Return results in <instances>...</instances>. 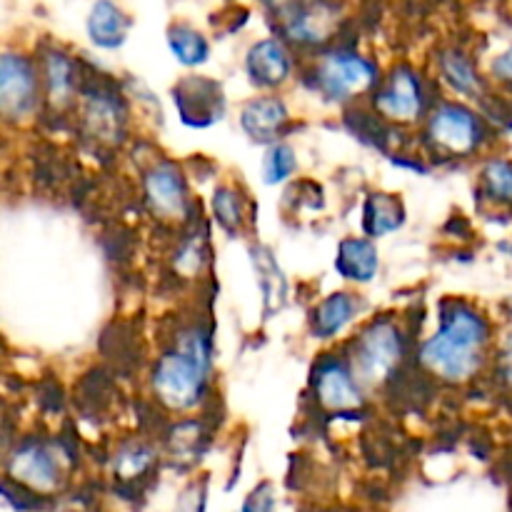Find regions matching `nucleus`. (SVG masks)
Returning a JSON list of instances; mask_svg holds the SVG:
<instances>
[{"instance_id": "6e6552de", "label": "nucleus", "mask_w": 512, "mask_h": 512, "mask_svg": "<svg viewBox=\"0 0 512 512\" xmlns=\"http://www.w3.org/2000/svg\"><path fill=\"white\" fill-rule=\"evenodd\" d=\"M173 98L180 110V118L190 128H208V125L223 120L225 98L223 88L215 80L185 78L183 83H178Z\"/></svg>"}, {"instance_id": "bb28decb", "label": "nucleus", "mask_w": 512, "mask_h": 512, "mask_svg": "<svg viewBox=\"0 0 512 512\" xmlns=\"http://www.w3.org/2000/svg\"><path fill=\"white\" fill-rule=\"evenodd\" d=\"M150 463H153V453H150L148 448L135 445V448L123 450V453L118 455L120 478H135V475H140L143 470H148Z\"/></svg>"}, {"instance_id": "0eeeda50", "label": "nucleus", "mask_w": 512, "mask_h": 512, "mask_svg": "<svg viewBox=\"0 0 512 512\" xmlns=\"http://www.w3.org/2000/svg\"><path fill=\"white\" fill-rule=\"evenodd\" d=\"M373 103L383 118L395 120V123H413L420 118L425 105L423 80L413 68L398 65L378 88Z\"/></svg>"}, {"instance_id": "7c9ffc66", "label": "nucleus", "mask_w": 512, "mask_h": 512, "mask_svg": "<svg viewBox=\"0 0 512 512\" xmlns=\"http://www.w3.org/2000/svg\"><path fill=\"white\" fill-rule=\"evenodd\" d=\"M205 510V493L203 488H198V485H193V488H188L183 493V498H180L178 508L173 512H203Z\"/></svg>"}, {"instance_id": "a211bd4d", "label": "nucleus", "mask_w": 512, "mask_h": 512, "mask_svg": "<svg viewBox=\"0 0 512 512\" xmlns=\"http://www.w3.org/2000/svg\"><path fill=\"white\" fill-rule=\"evenodd\" d=\"M358 298L353 293H333L315 308L313 333L315 338H335L340 330L348 328L350 320L358 313Z\"/></svg>"}, {"instance_id": "20e7f679", "label": "nucleus", "mask_w": 512, "mask_h": 512, "mask_svg": "<svg viewBox=\"0 0 512 512\" xmlns=\"http://www.w3.org/2000/svg\"><path fill=\"white\" fill-rule=\"evenodd\" d=\"M485 138L483 120L460 103H443L428 120V143L450 158H465L480 148Z\"/></svg>"}, {"instance_id": "aec40b11", "label": "nucleus", "mask_w": 512, "mask_h": 512, "mask_svg": "<svg viewBox=\"0 0 512 512\" xmlns=\"http://www.w3.org/2000/svg\"><path fill=\"white\" fill-rule=\"evenodd\" d=\"M440 73H443V80L455 93L465 95V98H480L478 93L483 90V83H480L478 70H475V65L470 63L465 53H460V50H445L440 55Z\"/></svg>"}, {"instance_id": "c756f323", "label": "nucleus", "mask_w": 512, "mask_h": 512, "mask_svg": "<svg viewBox=\"0 0 512 512\" xmlns=\"http://www.w3.org/2000/svg\"><path fill=\"white\" fill-rule=\"evenodd\" d=\"M490 73L500 80V83L512 85V43L500 55H495L490 63Z\"/></svg>"}, {"instance_id": "423d86ee", "label": "nucleus", "mask_w": 512, "mask_h": 512, "mask_svg": "<svg viewBox=\"0 0 512 512\" xmlns=\"http://www.w3.org/2000/svg\"><path fill=\"white\" fill-rule=\"evenodd\" d=\"M38 70L25 55L5 53L0 58V110L8 120L33 115L38 105Z\"/></svg>"}, {"instance_id": "6ab92c4d", "label": "nucleus", "mask_w": 512, "mask_h": 512, "mask_svg": "<svg viewBox=\"0 0 512 512\" xmlns=\"http://www.w3.org/2000/svg\"><path fill=\"white\" fill-rule=\"evenodd\" d=\"M250 253H253L250 258H253L255 273H258L260 290H263L265 313L273 315L275 310L283 308L285 293H288V285H285L283 270H280V265L275 263L273 253H270L268 248H263V245H255Z\"/></svg>"}, {"instance_id": "393cba45", "label": "nucleus", "mask_w": 512, "mask_h": 512, "mask_svg": "<svg viewBox=\"0 0 512 512\" xmlns=\"http://www.w3.org/2000/svg\"><path fill=\"white\" fill-rule=\"evenodd\" d=\"M213 215L218 220L220 228L228 235H235L240 228H243V198L238 195V190L230 188V185H223V188L215 190L213 195Z\"/></svg>"}, {"instance_id": "cd10ccee", "label": "nucleus", "mask_w": 512, "mask_h": 512, "mask_svg": "<svg viewBox=\"0 0 512 512\" xmlns=\"http://www.w3.org/2000/svg\"><path fill=\"white\" fill-rule=\"evenodd\" d=\"M498 375L508 388H512V328L498 345Z\"/></svg>"}, {"instance_id": "9b49d317", "label": "nucleus", "mask_w": 512, "mask_h": 512, "mask_svg": "<svg viewBox=\"0 0 512 512\" xmlns=\"http://www.w3.org/2000/svg\"><path fill=\"white\" fill-rule=\"evenodd\" d=\"M283 33L303 45L323 43L338 23V8L330 0H300L283 18Z\"/></svg>"}, {"instance_id": "9d476101", "label": "nucleus", "mask_w": 512, "mask_h": 512, "mask_svg": "<svg viewBox=\"0 0 512 512\" xmlns=\"http://www.w3.org/2000/svg\"><path fill=\"white\" fill-rule=\"evenodd\" d=\"M145 200L165 220H180L188 213V188L173 163H158L145 173Z\"/></svg>"}, {"instance_id": "f8f14e48", "label": "nucleus", "mask_w": 512, "mask_h": 512, "mask_svg": "<svg viewBox=\"0 0 512 512\" xmlns=\"http://www.w3.org/2000/svg\"><path fill=\"white\" fill-rule=\"evenodd\" d=\"M250 83L258 88H278L293 73V58L278 38H263L250 45L245 55Z\"/></svg>"}, {"instance_id": "f3484780", "label": "nucleus", "mask_w": 512, "mask_h": 512, "mask_svg": "<svg viewBox=\"0 0 512 512\" xmlns=\"http://www.w3.org/2000/svg\"><path fill=\"white\" fill-rule=\"evenodd\" d=\"M405 208L398 198L390 193H373L368 195L363 208V230L370 238H385L403 228Z\"/></svg>"}, {"instance_id": "7ed1b4c3", "label": "nucleus", "mask_w": 512, "mask_h": 512, "mask_svg": "<svg viewBox=\"0 0 512 512\" xmlns=\"http://www.w3.org/2000/svg\"><path fill=\"white\" fill-rule=\"evenodd\" d=\"M403 360V335L390 320H375L358 335L350 355L360 383H383Z\"/></svg>"}, {"instance_id": "f257e3e1", "label": "nucleus", "mask_w": 512, "mask_h": 512, "mask_svg": "<svg viewBox=\"0 0 512 512\" xmlns=\"http://www.w3.org/2000/svg\"><path fill=\"white\" fill-rule=\"evenodd\" d=\"M490 323L470 305L450 300L440 310V328L420 348V363L448 383H463L483 368Z\"/></svg>"}, {"instance_id": "2eb2a0df", "label": "nucleus", "mask_w": 512, "mask_h": 512, "mask_svg": "<svg viewBox=\"0 0 512 512\" xmlns=\"http://www.w3.org/2000/svg\"><path fill=\"white\" fill-rule=\"evenodd\" d=\"M85 30L95 48L118 50L128 40L130 15L115 0H95L85 20Z\"/></svg>"}, {"instance_id": "412c9836", "label": "nucleus", "mask_w": 512, "mask_h": 512, "mask_svg": "<svg viewBox=\"0 0 512 512\" xmlns=\"http://www.w3.org/2000/svg\"><path fill=\"white\" fill-rule=\"evenodd\" d=\"M168 45L175 60L188 68L203 65L210 58V43L200 30H195L188 23H175L168 28Z\"/></svg>"}, {"instance_id": "2f4dec72", "label": "nucleus", "mask_w": 512, "mask_h": 512, "mask_svg": "<svg viewBox=\"0 0 512 512\" xmlns=\"http://www.w3.org/2000/svg\"><path fill=\"white\" fill-rule=\"evenodd\" d=\"M263 3H265V8L273 10L278 18H283V15L290 13V10H293L300 0H263Z\"/></svg>"}, {"instance_id": "c85d7f7f", "label": "nucleus", "mask_w": 512, "mask_h": 512, "mask_svg": "<svg viewBox=\"0 0 512 512\" xmlns=\"http://www.w3.org/2000/svg\"><path fill=\"white\" fill-rule=\"evenodd\" d=\"M243 512H273V488L270 485H260L245 500Z\"/></svg>"}, {"instance_id": "a878e982", "label": "nucleus", "mask_w": 512, "mask_h": 512, "mask_svg": "<svg viewBox=\"0 0 512 512\" xmlns=\"http://www.w3.org/2000/svg\"><path fill=\"white\" fill-rule=\"evenodd\" d=\"M295 168H298L295 150L285 143H275L263 158V180L268 185L285 183L295 173Z\"/></svg>"}, {"instance_id": "1a4fd4ad", "label": "nucleus", "mask_w": 512, "mask_h": 512, "mask_svg": "<svg viewBox=\"0 0 512 512\" xmlns=\"http://www.w3.org/2000/svg\"><path fill=\"white\" fill-rule=\"evenodd\" d=\"M315 398L325 410H355L363 405V390L353 365L345 360H325L313 378Z\"/></svg>"}, {"instance_id": "4be33fe9", "label": "nucleus", "mask_w": 512, "mask_h": 512, "mask_svg": "<svg viewBox=\"0 0 512 512\" xmlns=\"http://www.w3.org/2000/svg\"><path fill=\"white\" fill-rule=\"evenodd\" d=\"M480 193L498 208H512V160L490 158L480 173Z\"/></svg>"}, {"instance_id": "b1692460", "label": "nucleus", "mask_w": 512, "mask_h": 512, "mask_svg": "<svg viewBox=\"0 0 512 512\" xmlns=\"http://www.w3.org/2000/svg\"><path fill=\"white\" fill-rule=\"evenodd\" d=\"M85 120H88V128L93 130V135L103 140H115L120 135V125H123V118H120V108L113 98L103 95V98L90 100L88 110H85Z\"/></svg>"}, {"instance_id": "39448f33", "label": "nucleus", "mask_w": 512, "mask_h": 512, "mask_svg": "<svg viewBox=\"0 0 512 512\" xmlns=\"http://www.w3.org/2000/svg\"><path fill=\"white\" fill-rule=\"evenodd\" d=\"M315 80L330 100L343 103L355 95L368 93L378 83V68L365 55L340 50V53H330L320 60Z\"/></svg>"}, {"instance_id": "dca6fc26", "label": "nucleus", "mask_w": 512, "mask_h": 512, "mask_svg": "<svg viewBox=\"0 0 512 512\" xmlns=\"http://www.w3.org/2000/svg\"><path fill=\"white\" fill-rule=\"evenodd\" d=\"M378 268V250L368 238H345L338 245L335 270L340 273V278L353 280V283H370L378 275Z\"/></svg>"}, {"instance_id": "ddd939ff", "label": "nucleus", "mask_w": 512, "mask_h": 512, "mask_svg": "<svg viewBox=\"0 0 512 512\" xmlns=\"http://www.w3.org/2000/svg\"><path fill=\"white\" fill-rule=\"evenodd\" d=\"M288 120V108L275 95H258V98L248 100L240 110V128L245 130L250 140L263 145L278 143Z\"/></svg>"}, {"instance_id": "f03ea898", "label": "nucleus", "mask_w": 512, "mask_h": 512, "mask_svg": "<svg viewBox=\"0 0 512 512\" xmlns=\"http://www.w3.org/2000/svg\"><path fill=\"white\" fill-rule=\"evenodd\" d=\"M210 360V338L203 330L190 328L180 333L153 370V390L160 403L173 410L195 408L208 385Z\"/></svg>"}, {"instance_id": "4468645a", "label": "nucleus", "mask_w": 512, "mask_h": 512, "mask_svg": "<svg viewBox=\"0 0 512 512\" xmlns=\"http://www.w3.org/2000/svg\"><path fill=\"white\" fill-rule=\"evenodd\" d=\"M8 473L18 483L35 490H53L60 483V460L50 448L40 443H28L15 450L10 458Z\"/></svg>"}, {"instance_id": "473e14b6", "label": "nucleus", "mask_w": 512, "mask_h": 512, "mask_svg": "<svg viewBox=\"0 0 512 512\" xmlns=\"http://www.w3.org/2000/svg\"><path fill=\"white\" fill-rule=\"evenodd\" d=\"M505 308H508V315L512 318V298H508V303H505Z\"/></svg>"}, {"instance_id": "5701e85b", "label": "nucleus", "mask_w": 512, "mask_h": 512, "mask_svg": "<svg viewBox=\"0 0 512 512\" xmlns=\"http://www.w3.org/2000/svg\"><path fill=\"white\" fill-rule=\"evenodd\" d=\"M43 80L45 88H48V98L53 103H65L70 98V93H73L75 85L73 60L65 53H60V50L48 53L43 60Z\"/></svg>"}]
</instances>
